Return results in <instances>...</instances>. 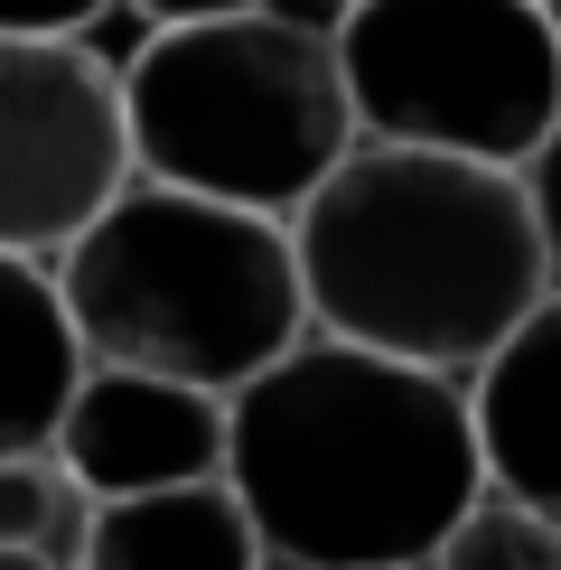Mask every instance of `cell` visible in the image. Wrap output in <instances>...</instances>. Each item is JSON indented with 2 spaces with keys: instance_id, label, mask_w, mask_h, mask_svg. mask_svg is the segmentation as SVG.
<instances>
[{
  "instance_id": "6da1fadb",
  "label": "cell",
  "mask_w": 561,
  "mask_h": 570,
  "mask_svg": "<svg viewBox=\"0 0 561 570\" xmlns=\"http://www.w3.org/2000/svg\"><path fill=\"white\" fill-rule=\"evenodd\" d=\"M225 495L263 552L309 570H421L486 495L468 384L299 337L225 402Z\"/></svg>"
},
{
  "instance_id": "7a4b0ae2",
  "label": "cell",
  "mask_w": 561,
  "mask_h": 570,
  "mask_svg": "<svg viewBox=\"0 0 561 570\" xmlns=\"http://www.w3.org/2000/svg\"><path fill=\"white\" fill-rule=\"evenodd\" d=\"M309 337L365 346L412 374H468L552 291L514 169L356 140L291 216Z\"/></svg>"
},
{
  "instance_id": "3957f363",
  "label": "cell",
  "mask_w": 561,
  "mask_h": 570,
  "mask_svg": "<svg viewBox=\"0 0 561 570\" xmlns=\"http://www.w3.org/2000/svg\"><path fill=\"white\" fill-rule=\"evenodd\" d=\"M85 365L159 374V384L234 402L263 365L309 337L291 272V225L216 197L131 178L76 244L47 263Z\"/></svg>"
},
{
  "instance_id": "277c9868",
  "label": "cell",
  "mask_w": 561,
  "mask_h": 570,
  "mask_svg": "<svg viewBox=\"0 0 561 570\" xmlns=\"http://www.w3.org/2000/svg\"><path fill=\"white\" fill-rule=\"evenodd\" d=\"M112 94H122L131 178L272 225H291L309 187L356 150V112H346L327 38L263 10L140 38L112 66Z\"/></svg>"
},
{
  "instance_id": "5b68a950",
  "label": "cell",
  "mask_w": 561,
  "mask_h": 570,
  "mask_svg": "<svg viewBox=\"0 0 561 570\" xmlns=\"http://www.w3.org/2000/svg\"><path fill=\"white\" fill-rule=\"evenodd\" d=\"M327 57L384 150L524 169L561 122V19L533 0H346Z\"/></svg>"
},
{
  "instance_id": "8992f818",
  "label": "cell",
  "mask_w": 561,
  "mask_h": 570,
  "mask_svg": "<svg viewBox=\"0 0 561 570\" xmlns=\"http://www.w3.org/2000/svg\"><path fill=\"white\" fill-rule=\"evenodd\" d=\"M122 187L112 57H94V38H0V253L57 263Z\"/></svg>"
},
{
  "instance_id": "52a82bcc",
  "label": "cell",
  "mask_w": 561,
  "mask_h": 570,
  "mask_svg": "<svg viewBox=\"0 0 561 570\" xmlns=\"http://www.w3.org/2000/svg\"><path fill=\"white\" fill-rule=\"evenodd\" d=\"M57 468L76 478L94 505H122V495H169L225 468V402L159 384V374H112L85 365L57 421Z\"/></svg>"
},
{
  "instance_id": "ba28073f",
  "label": "cell",
  "mask_w": 561,
  "mask_h": 570,
  "mask_svg": "<svg viewBox=\"0 0 561 570\" xmlns=\"http://www.w3.org/2000/svg\"><path fill=\"white\" fill-rule=\"evenodd\" d=\"M468 431L486 487L561 524V291L533 299V318L468 374Z\"/></svg>"
},
{
  "instance_id": "9c48e42d",
  "label": "cell",
  "mask_w": 561,
  "mask_h": 570,
  "mask_svg": "<svg viewBox=\"0 0 561 570\" xmlns=\"http://www.w3.org/2000/svg\"><path fill=\"white\" fill-rule=\"evenodd\" d=\"M76 374H85V355H76V327L57 308L47 263L0 253V459H29V449L57 440Z\"/></svg>"
},
{
  "instance_id": "30bf717a",
  "label": "cell",
  "mask_w": 561,
  "mask_h": 570,
  "mask_svg": "<svg viewBox=\"0 0 561 570\" xmlns=\"http://www.w3.org/2000/svg\"><path fill=\"white\" fill-rule=\"evenodd\" d=\"M253 524L225 495V478L169 487V495H122V505H94L85 561L76 570H253Z\"/></svg>"
},
{
  "instance_id": "8fae6325",
  "label": "cell",
  "mask_w": 561,
  "mask_h": 570,
  "mask_svg": "<svg viewBox=\"0 0 561 570\" xmlns=\"http://www.w3.org/2000/svg\"><path fill=\"white\" fill-rule=\"evenodd\" d=\"M94 533V495L57 468V449L0 459V552L38 561V570H76Z\"/></svg>"
},
{
  "instance_id": "7c38bea8",
  "label": "cell",
  "mask_w": 561,
  "mask_h": 570,
  "mask_svg": "<svg viewBox=\"0 0 561 570\" xmlns=\"http://www.w3.org/2000/svg\"><path fill=\"white\" fill-rule=\"evenodd\" d=\"M421 570H561V524H543V514H524L514 495L486 487L478 505L440 533V552Z\"/></svg>"
},
{
  "instance_id": "4fadbf2b",
  "label": "cell",
  "mask_w": 561,
  "mask_h": 570,
  "mask_svg": "<svg viewBox=\"0 0 561 570\" xmlns=\"http://www.w3.org/2000/svg\"><path fill=\"white\" fill-rule=\"evenodd\" d=\"M524 206H533V244H543V272H552V291H561V122L543 131V150L524 159Z\"/></svg>"
},
{
  "instance_id": "5bb4252c",
  "label": "cell",
  "mask_w": 561,
  "mask_h": 570,
  "mask_svg": "<svg viewBox=\"0 0 561 570\" xmlns=\"http://www.w3.org/2000/svg\"><path fill=\"white\" fill-rule=\"evenodd\" d=\"M112 0H0V38H94Z\"/></svg>"
},
{
  "instance_id": "9a60e30c",
  "label": "cell",
  "mask_w": 561,
  "mask_h": 570,
  "mask_svg": "<svg viewBox=\"0 0 561 570\" xmlns=\"http://www.w3.org/2000/svg\"><path fill=\"white\" fill-rule=\"evenodd\" d=\"M112 10H131V19H150L140 38H159V29H206V19H253L263 0H112Z\"/></svg>"
},
{
  "instance_id": "2e32d148",
  "label": "cell",
  "mask_w": 561,
  "mask_h": 570,
  "mask_svg": "<svg viewBox=\"0 0 561 570\" xmlns=\"http://www.w3.org/2000/svg\"><path fill=\"white\" fill-rule=\"evenodd\" d=\"M253 570H309V561H291V552H253Z\"/></svg>"
},
{
  "instance_id": "e0dca14e",
  "label": "cell",
  "mask_w": 561,
  "mask_h": 570,
  "mask_svg": "<svg viewBox=\"0 0 561 570\" xmlns=\"http://www.w3.org/2000/svg\"><path fill=\"white\" fill-rule=\"evenodd\" d=\"M0 570H38V561H19V552H0Z\"/></svg>"
},
{
  "instance_id": "ac0fdd59",
  "label": "cell",
  "mask_w": 561,
  "mask_h": 570,
  "mask_svg": "<svg viewBox=\"0 0 561 570\" xmlns=\"http://www.w3.org/2000/svg\"><path fill=\"white\" fill-rule=\"evenodd\" d=\"M533 10H561V0H533Z\"/></svg>"
},
{
  "instance_id": "d6986e66",
  "label": "cell",
  "mask_w": 561,
  "mask_h": 570,
  "mask_svg": "<svg viewBox=\"0 0 561 570\" xmlns=\"http://www.w3.org/2000/svg\"><path fill=\"white\" fill-rule=\"evenodd\" d=\"M552 19H561V10H552Z\"/></svg>"
}]
</instances>
